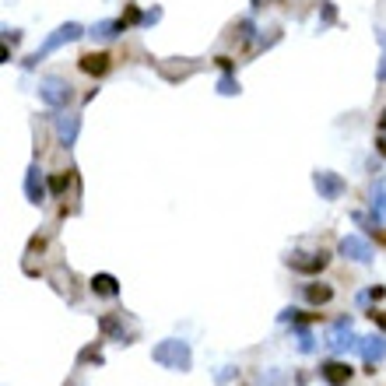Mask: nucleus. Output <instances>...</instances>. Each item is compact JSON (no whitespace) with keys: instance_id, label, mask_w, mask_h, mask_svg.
<instances>
[{"instance_id":"7","label":"nucleus","mask_w":386,"mask_h":386,"mask_svg":"<svg viewBox=\"0 0 386 386\" xmlns=\"http://www.w3.org/2000/svg\"><path fill=\"white\" fill-rule=\"evenodd\" d=\"M320 376H323L330 386H348V380H351V365H344V362H323V365H320Z\"/></svg>"},{"instance_id":"9","label":"nucleus","mask_w":386,"mask_h":386,"mask_svg":"<svg viewBox=\"0 0 386 386\" xmlns=\"http://www.w3.org/2000/svg\"><path fill=\"white\" fill-rule=\"evenodd\" d=\"M78 35H85V32H81V25H74V21H71V25H60V28H57V35H49V39H46L42 53H49V49H57V46H64V42H74Z\"/></svg>"},{"instance_id":"14","label":"nucleus","mask_w":386,"mask_h":386,"mask_svg":"<svg viewBox=\"0 0 386 386\" xmlns=\"http://www.w3.org/2000/svg\"><path fill=\"white\" fill-rule=\"evenodd\" d=\"M373 211H376V221H386V180H376L373 187Z\"/></svg>"},{"instance_id":"6","label":"nucleus","mask_w":386,"mask_h":386,"mask_svg":"<svg viewBox=\"0 0 386 386\" xmlns=\"http://www.w3.org/2000/svg\"><path fill=\"white\" fill-rule=\"evenodd\" d=\"M42 98L49 102V105H67L71 102V85H64V81H57V78H49V81H42Z\"/></svg>"},{"instance_id":"10","label":"nucleus","mask_w":386,"mask_h":386,"mask_svg":"<svg viewBox=\"0 0 386 386\" xmlns=\"http://www.w3.org/2000/svg\"><path fill=\"white\" fill-rule=\"evenodd\" d=\"M78 67H81L85 74H95V78H102V74L109 71V53H85V57L78 60Z\"/></svg>"},{"instance_id":"15","label":"nucleus","mask_w":386,"mask_h":386,"mask_svg":"<svg viewBox=\"0 0 386 386\" xmlns=\"http://www.w3.org/2000/svg\"><path fill=\"white\" fill-rule=\"evenodd\" d=\"M305 298H309L312 305H327V302L334 298V288H330V285H305Z\"/></svg>"},{"instance_id":"22","label":"nucleus","mask_w":386,"mask_h":386,"mask_svg":"<svg viewBox=\"0 0 386 386\" xmlns=\"http://www.w3.org/2000/svg\"><path fill=\"white\" fill-rule=\"evenodd\" d=\"M232 92H239V85H235L232 78H225V81H221V95H232Z\"/></svg>"},{"instance_id":"17","label":"nucleus","mask_w":386,"mask_h":386,"mask_svg":"<svg viewBox=\"0 0 386 386\" xmlns=\"http://www.w3.org/2000/svg\"><path fill=\"white\" fill-rule=\"evenodd\" d=\"M60 137L67 144H74V137H78V116H60Z\"/></svg>"},{"instance_id":"13","label":"nucleus","mask_w":386,"mask_h":386,"mask_svg":"<svg viewBox=\"0 0 386 386\" xmlns=\"http://www.w3.org/2000/svg\"><path fill=\"white\" fill-rule=\"evenodd\" d=\"M92 291L102 295V298H116V295H119V281H116L112 274H95V278H92Z\"/></svg>"},{"instance_id":"18","label":"nucleus","mask_w":386,"mask_h":386,"mask_svg":"<svg viewBox=\"0 0 386 386\" xmlns=\"http://www.w3.org/2000/svg\"><path fill=\"white\" fill-rule=\"evenodd\" d=\"M291 327H295V337H298V351L309 355V351H312V334H309L305 327H298V323H291Z\"/></svg>"},{"instance_id":"2","label":"nucleus","mask_w":386,"mask_h":386,"mask_svg":"<svg viewBox=\"0 0 386 386\" xmlns=\"http://www.w3.org/2000/svg\"><path fill=\"white\" fill-rule=\"evenodd\" d=\"M285 264L295 274H309L312 278V274H320L330 264V253H323V250L320 253H291V257H285Z\"/></svg>"},{"instance_id":"3","label":"nucleus","mask_w":386,"mask_h":386,"mask_svg":"<svg viewBox=\"0 0 386 386\" xmlns=\"http://www.w3.org/2000/svg\"><path fill=\"white\" fill-rule=\"evenodd\" d=\"M337 250H341V257H348L355 264H373V246L365 239H358V235H344Z\"/></svg>"},{"instance_id":"5","label":"nucleus","mask_w":386,"mask_h":386,"mask_svg":"<svg viewBox=\"0 0 386 386\" xmlns=\"http://www.w3.org/2000/svg\"><path fill=\"white\" fill-rule=\"evenodd\" d=\"M358 351H362L365 365L376 369V365L386 358V337H362V341H358Z\"/></svg>"},{"instance_id":"1","label":"nucleus","mask_w":386,"mask_h":386,"mask_svg":"<svg viewBox=\"0 0 386 386\" xmlns=\"http://www.w3.org/2000/svg\"><path fill=\"white\" fill-rule=\"evenodd\" d=\"M151 358H155L158 365H165V369H176V373H187V369L193 365V351L183 337L158 341V344L151 348Z\"/></svg>"},{"instance_id":"4","label":"nucleus","mask_w":386,"mask_h":386,"mask_svg":"<svg viewBox=\"0 0 386 386\" xmlns=\"http://www.w3.org/2000/svg\"><path fill=\"white\" fill-rule=\"evenodd\" d=\"M312 187L320 190V197H323V200H337L341 193L348 190V187H344V180H341L337 172H327V169H320V172L312 176Z\"/></svg>"},{"instance_id":"11","label":"nucleus","mask_w":386,"mask_h":386,"mask_svg":"<svg viewBox=\"0 0 386 386\" xmlns=\"http://www.w3.org/2000/svg\"><path fill=\"white\" fill-rule=\"evenodd\" d=\"M102 334H109L112 341H119V344H130V330L119 323V316H102Z\"/></svg>"},{"instance_id":"26","label":"nucleus","mask_w":386,"mask_h":386,"mask_svg":"<svg viewBox=\"0 0 386 386\" xmlns=\"http://www.w3.org/2000/svg\"><path fill=\"white\" fill-rule=\"evenodd\" d=\"M380 123H383V130H386V109H383V119H380Z\"/></svg>"},{"instance_id":"21","label":"nucleus","mask_w":386,"mask_h":386,"mask_svg":"<svg viewBox=\"0 0 386 386\" xmlns=\"http://www.w3.org/2000/svg\"><path fill=\"white\" fill-rule=\"evenodd\" d=\"M81 362H95V365H98V362H102V355H98L95 348H85V351H81Z\"/></svg>"},{"instance_id":"20","label":"nucleus","mask_w":386,"mask_h":386,"mask_svg":"<svg viewBox=\"0 0 386 386\" xmlns=\"http://www.w3.org/2000/svg\"><path fill=\"white\" fill-rule=\"evenodd\" d=\"M369 320H373V323H376V327H380V330L386 334V312H380V309H373V312H369Z\"/></svg>"},{"instance_id":"12","label":"nucleus","mask_w":386,"mask_h":386,"mask_svg":"<svg viewBox=\"0 0 386 386\" xmlns=\"http://www.w3.org/2000/svg\"><path fill=\"white\" fill-rule=\"evenodd\" d=\"M351 344V320H341V323H334V330H330V348L334 351H344Z\"/></svg>"},{"instance_id":"25","label":"nucleus","mask_w":386,"mask_h":386,"mask_svg":"<svg viewBox=\"0 0 386 386\" xmlns=\"http://www.w3.org/2000/svg\"><path fill=\"white\" fill-rule=\"evenodd\" d=\"M380 78H383V81H386V57H383V60H380Z\"/></svg>"},{"instance_id":"23","label":"nucleus","mask_w":386,"mask_h":386,"mask_svg":"<svg viewBox=\"0 0 386 386\" xmlns=\"http://www.w3.org/2000/svg\"><path fill=\"white\" fill-rule=\"evenodd\" d=\"M383 295H386V288H369L362 295V302H365V298H383Z\"/></svg>"},{"instance_id":"8","label":"nucleus","mask_w":386,"mask_h":386,"mask_svg":"<svg viewBox=\"0 0 386 386\" xmlns=\"http://www.w3.org/2000/svg\"><path fill=\"white\" fill-rule=\"evenodd\" d=\"M46 190H49V187L42 183V176H39V169L32 165V169L25 172V197H28L32 204H42V200H46Z\"/></svg>"},{"instance_id":"16","label":"nucleus","mask_w":386,"mask_h":386,"mask_svg":"<svg viewBox=\"0 0 386 386\" xmlns=\"http://www.w3.org/2000/svg\"><path fill=\"white\" fill-rule=\"evenodd\" d=\"M123 28H127V21H98L95 35H98V39H116Z\"/></svg>"},{"instance_id":"24","label":"nucleus","mask_w":386,"mask_h":386,"mask_svg":"<svg viewBox=\"0 0 386 386\" xmlns=\"http://www.w3.org/2000/svg\"><path fill=\"white\" fill-rule=\"evenodd\" d=\"M376 151H380V155H386V137H380V141H376Z\"/></svg>"},{"instance_id":"19","label":"nucleus","mask_w":386,"mask_h":386,"mask_svg":"<svg viewBox=\"0 0 386 386\" xmlns=\"http://www.w3.org/2000/svg\"><path fill=\"white\" fill-rule=\"evenodd\" d=\"M67 187H71V176H53L49 180V193H57V197L67 193Z\"/></svg>"}]
</instances>
